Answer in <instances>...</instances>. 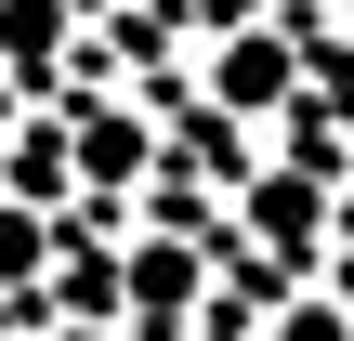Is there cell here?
<instances>
[{
    "mask_svg": "<svg viewBox=\"0 0 354 341\" xmlns=\"http://www.w3.org/2000/svg\"><path fill=\"white\" fill-rule=\"evenodd\" d=\"M26 341H118V329H79V315H39Z\"/></svg>",
    "mask_w": 354,
    "mask_h": 341,
    "instance_id": "5b68a950",
    "label": "cell"
},
{
    "mask_svg": "<svg viewBox=\"0 0 354 341\" xmlns=\"http://www.w3.org/2000/svg\"><path fill=\"white\" fill-rule=\"evenodd\" d=\"M66 158H79V184H92V197H105V184L131 197V184H158V171H171V131H158L145 105H79Z\"/></svg>",
    "mask_w": 354,
    "mask_h": 341,
    "instance_id": "7a4b0ae2",
    "label": "cell"
},
{
    "mask_svg": "<svg viewBox=\"0 0 354 341\" xmlns=\"http://www.w3.org/2000/svg\"><path fill=\"white\" fill-rule=\"evenodd\" d=\"M39 250H53V237H39V210H0V276H26Z\"/></svg>",
    "mask_w": 354,
    "mask_h": 341,
    "instance_id": "277c9868",
    "label": "cell"
},
{
    "mask_svg": "<svg viewBox=\"0 0 354 341\" xmlns=\"http://www.w3.org/2000/svg\"><path fill=\"white\" fill-rule=\"evenodd\" d=\"M276 341H354V315L328 302V289H315V276H302V289L276 302Z\"/></svg>",
    "mask_w": 354,
    "mask_h": 341,
    "instance_id": "3957f363",
    "label": "cell"
},
{
    "mask_svg": "<svg viewBox=\"0 0 354 341\" xmlns=\"http://www.w3.org/2000/svg\"><path fill=\"white\" fill-rule=\"evenodd\" d=\"M289 92H302V39L289 26H263V13L210 26V118H276Z\"/></svg>",
    "mask_w": 354,
    "mask_h": 341,
    "instance_id": "6da1fadb",
    "label": "cell"
}]
</instances>
